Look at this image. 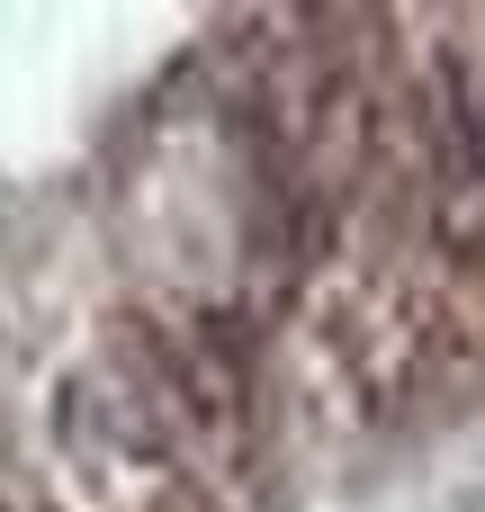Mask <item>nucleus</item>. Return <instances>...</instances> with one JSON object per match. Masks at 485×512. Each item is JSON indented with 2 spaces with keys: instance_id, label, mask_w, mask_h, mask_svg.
I'll return each instance as SVG.
<instances>
[{
  "instance_id": "obj_2",
  "label": "nucleus",
  "mask_w": 485,
  "mask_h": 512,
  "mask_svg": "<svg viewBox=\"0 0 485 512\" xmlns=\"http://www.w3.org/2000/svg\"><path fill=\"white\" fill-rule=\"evenodd\" d=\"M441 252H450V279L485 297V189L477 198H441Z\"/></svg>"
},
{
  "instance_id": "obj_3",
  "label": "nucleus",
  "mask_w": 485,
  "mask_h": 512,
  "mask_svg": "<svg viewBox=\"0 0 485 512\" xmlns=\"http://www.w3.org/2000/svg\"><path fill=\"white\" fill-rule=\"evenodd\" d=\"M0 512H9V504H0Z\"/></svg>"
},
{
  "instance_id": "obj_1",
  "label": "nucleus",
  "mask_w": 485,
  "mask_h": 512,
  "mask_svg": "<svg viewBox=\"0 0 485 512\" xmlns=\"http://www.w3.org/2000/svg\"><path fill=\"white\" fill-rule=\"evenodd\" d=\"M117 351H126V378L153 396V414H180L216 450H252L261 441V360H252L261 342H252V324L234 306H207L180 333L126 315Z\"/></svg>"
}]
</instances>
